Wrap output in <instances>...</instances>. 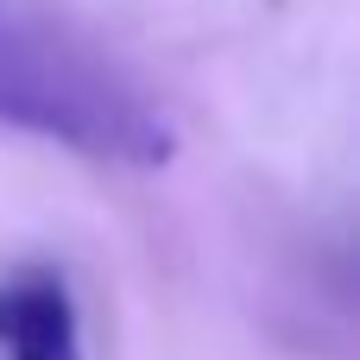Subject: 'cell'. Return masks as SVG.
Instances as JSON below:
<instances>
[{
    "mask_svg": "<svg viewBox=\"0 0 360 360\" xmlns=\"http://www.w3.org/2000/svg\"><path fill=\"white\" fill-rule=\"evenodd\" d=\"M0 360H82L76 297L63 272L25 266L0 278Z\"/></svg>",
    "mask_w": 360,
    "mask_h": 360,
    "instance_id": "obj_2",
    "label": "cell"
},
{
    "mask_svg": "<svg viewBox=\"0 0 360 360\" xmlns=\"http://www.w3.org/2000/svg\"><path fill=\"white\" fill-rule=\"evenodd\" d=\"M0 120L133 171H158L177 152L171 120L108 57L25 0H0Z\"/></svg>",
    "mask_w": 360,
    "mask_h": 360,
    "instance_id": "obj_1",
    "label": "cell"
}]
</instances>
